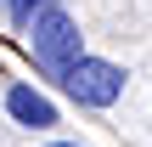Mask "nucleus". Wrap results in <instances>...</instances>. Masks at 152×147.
<instances>
[{
	"mask_svg": "<svg viewBox=\"0 0 152 147\" xmlns=\"http://www.w3.org/2000/svg\"><path fill=\"white\" fill-rule=\"evenodd\" d=\"M23 40H28V57L39 62V74H51V79H62V74L85 57V34H79V23H73L62 6H51Z\"/></svg>",
	"mask_w": 152,
	"mask_h": 147,
	"instance_id": "1",
	"label": "nucleus"
},
{
	"mask_svg": "<svg viewBox=\"0 0 152 147\" xmlns=\"http://www.w3.org/2000/svg\"><path fill=\"white\" fill-rule=\"evenodd\" d=\"M62 85H68V96H73L79 108H113V102L124 96V68L107 62V57H79V62L62 74Z\"/></svg>",
	"mask_w": 152,
	"mask_h": 147,
	"instance_id": "2",
	"label": "nucleus"
},
{
	"mask_svg": "<svg viewBox=\"0 0 152 147\" xmlns=\"http://www.w3.org/2000/svg\"><path fill=\"white\" fill-rule=\"evenodd\" d=\"M6 113H11V125H23V130H51V125H62V113H56V102L45 96V91H34V85H11L6 91Z\"/></svg>",
	"mask_w": 152,
	"mask_h": 147,
	"instance_id": "3",
	"label": "nucleus"
},
{
	"mask_svg": "<svg viewBox=\"0 0 152 147\" xmlns=\"http://www.w3.org/2000/svg\"><path fill=\"white\" fill-rule=\"evenodd\" d=\"M51 6H62V0H6L0 11H6V23H11L17 34H28V28H34V23H39Z\"/></svg>",
	"mask_w": 152,
	"mask_h": 147,
	"instance_id": "4",
	"label": "nucleus"
},
{
	"mask_svg": "<svg viewBox=\"0 0 152 147\" xmlns=\"http://www.w3.org/2000/svg\"><path fill=\"white\" fill-rule=\"evenodd\" d=\"M51 147H79V142H51Z\"/></svg>",
	"mask_w": 152,
	"mask_h": 147,
	"instance_id": "5",
	"label": "nucleus"
},
{
	"mask_svg": "<svg viewBox=\"0 0 152 147\" xmlns=\"http://www.w3.org/2000/svg\"><path fill=\"white\" fill-rule=\"evenodd\" d=\"M0 6H6V0H0Z\"/></svg>",
	"mask_w": 152,
	"mask_h": 147,
	"instance_id": "6",
	"label": "nucleus"
}]
</instances>
